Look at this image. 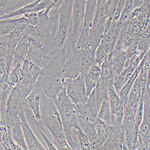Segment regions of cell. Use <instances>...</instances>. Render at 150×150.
<instances>
[{
    "instance_id": "obj_6",
    "label": "cell",
    "mask_w": 150,
    "mask_h": 150,
    "mask_svg": "<svg viewBox=\"0 0 150 150\" xmlns=\"http://www.w3.org/2000/svg\"><path fill=\"white\" fill-rule=\"evenodd\" d=\"M94 55L95 52L90 48L86 49L75 46L69 58L66 60L64 78L73 79L81 73L86 74L92 66L96 64Z\"/></svg>"
},
{
    "instance_id": "obj_33",
    "label": "cell",
    "mask_w": 150,
    "mask_h": 150,
    "mask_svg": "<svg viewBox=\"0 0 150 150\" xmlns=\"http://www.w3.org/2000/svg\"><path fill=\"white\" fill-rule=\"evenodd\" d=\"M100 67L102 70L100 78L105 81L108 84L114 83V80L115 76L112 71L108 57L105 59Z\"/></svg>"
},
{
    "instance_id": "obj_39",
    "label": "cell",
    "mask_w": 150,
    "mask_h": 150,
    "mask_svg": "<svg viewBox=\"0 0 150 150\" xmlns=\"http://www.w3.org/2000/svg\"><path fill=\"white\" fill-rule=\"evenodd\" d=\"M107 2V0H97V6H102L105 4Z\"/></svg>"
},
{
    "instance_id": "obj_4",
    "label": "cell",
    "mask_w": 150,
    "mask_h": 150,
    "mask_svg": "<svg viewBox=\"0 0 150 150\" xmlns=\"http://www.w3.org/2000/svg\"><path fill=\"white\" fill-rule=\"evenodd\" d=\"M56 108L62 121L66 141L71 149H80L73 140L72 129H78L79 126L75 105L67 96L65 86L61 90L57 99L54 101Z\"/></svg>"
},
{
    "instance_id": "obj_27",
    "label": "cell",
    "mask_w": 150,
    "mask_h": 150,
    "mask_svg": "<svg viewBox=\"0 0 150 150\" xmlns=\"http://www.w3.org/2000/svg\"><path fill=\"white\" fill-rule=\"evenodd\" d=\"M97 118L110 126L114 125L115 122V118L112 113L108 100L104 99L103 100L100 108L98 112Z\"/></svg>"
},
{
    "instance_id": "obj_41",
    "label": "cell",
    "mask_w": 150,
    "mask_h": 150,
    "mask_svg": "<svg viewBox=\"0 0 150 150\" xmlns=\"http://www.w3.org/2000/svg\"><path fill=\"white\" fill-rule=\"evenodd\" d=\"M110 1H111V0H107V2H106V3H108V4H109L110 2Z\"/></svg>"
},
{
    "instance_id": "obj_24",
    "label": "cell",
    "mask_w": 150,
    "mask_h": 150,
    "mask_svg": "<svg viewBox=\"0 0 150 150\" xmlns=\"http://www.w3.org/2000/svg\"><path fill=\"white\" fill-rule=\"evenodd\" d=\"M110 84H108L105 81L100 78L99 81H98L96 85V88L93 90L94 93L96 105L98 111L99 110L100 108L101 104L104 99H107L109 100L108 94V86Z\"/></svg>"
},
{
    "instance_id": "obj_16",
    "label": "cell",
    "mask_w": 150,
    "mask_h": 150,
    "mask_svg": "<svg viewBox=\"0 0 150 150\" xmlns=\"http://www.w3.org/2000/svg\"><path fill=\"white\" fill-rule=\"evenodd\" d=\"M76 111L78 120L83 121H88L94 123L97 117L98 111L96 107L93 91L85 103L76 105Z\"/></svg>"
},
{
    "instance_id": "obj_15",
    "label": "cell",
    "mask_w": 150,
    "mask_h": 150,
    "mask_svg": "<svg viewBox=\"0 0 150 150\" xmlns=\"http://www.w3.org/2000/svg\"><path fill=\"white\" fill-rule=\"evenodd\" d=\"M124 141L122 124L115 123L112 125L107 139L101 147L102 150H122Z\"/></svg>"
},
{
    "instance_id": "obj_12",
    "label": "cell",
    "mask_w": 150,
    "mask_h": 150,
    "mask_svg": "<svg viewBox=\"0 0 150 150\" xmlns=\"http://www.w3.org/2000/svg\"><path fill=\"white\" fill-rule=\"evenodd\" d=\"M44 96L42 90L39 87L34 86L33 90L25 99L21 108L27 119L33 121L34 118L41 120L40 103L42 97Z\"/></svg>"
},
{
    "instance_id": "obj_32",
    "label": "cell",
    "mask_w": 150,
    "mask_h": 150,
    "mask_svg": "<svg viewBox=\"0 0 150 150\" xmlns=\"http://www.w3.org/2000/svg\"><path fill=\"white\" fill-rule=\"evenodd\" d=\"M33 121L35 124V126L36 127L37 131L39 132L40 136L42 137V139L44 140L45 142L47 145V146L49 148L48 149H51V150L58 149V148L55 145L54 142H52V141L51 140V139H50L49 136H48L47 132H46V130L43 127V125L42 122V120L34 118L33 120Z\"/></svg>"
},
{
    "instance_id": "obj_40",
    "label": "cell",
    "mask_w": 150,
    "mask_h": 150,
    "mask_svg": "<svg viewBox=\"0 0 150 150\" xmlns=\"http://www.w3.org/2000/svg\"><path fill=\"white\" fill-rule=\"evenodd\" d=\"M0 126H3L1 119V108H0Z\"/></svg>"
},
{
    "instance_id": "obj_20",
    "label": "cell",
    "mask_w": 150,
    "mask_h": 150,
    "mask_svg": "<svg viewBox=\"0 0 150 150\" xmlns=\"http://www.w3.org/2000/svg\"><path fill=\"white\" fill-rule=\"evenodd\" d=\"M79 126L86 134L90 142V150H98L100 149L102 145L100 143L99 137L95 129L94 124L88 121H83L81 120H78Z\"/></svg>"
},
{
    "instance_id": "obj_14",
    "label": "cell",
    "mask_w": 150,
    "mask_h": 150,
    "mask_svg": "<svg viewBox=\"0 0 150 150\" xmlns=\"http://www.w3.org/2000/svg\"><path fill=\"white\" fill-rule=\"evenodd\" d=\"M28 24L30 23H23L20 25L10 34L0 35V42L4 45L6 49L7 67L9 71H11V64L13 63L16 47L22 37L25 29Z\"/></svg>"
},
{
    "instance_id": "obj_2",
    "label": "cell",
    "mask_w": 150,
    "mask_h": 150,
    "mask_svg": "<svg viewBox=\"0 0 150 150\" xmlns=\"http://www.w3.org/2000/svg\"><path fill=\"white\" fill-rule=\"evenodd\" d=\"M66 60V51L63 47L54 56L41 62V70L34 86L40 88L44 96L54 102L64 88Z\"/></svg>"
},
{
    "instance_id": "obj_13",
    "label": "cell",
    "mask_w": 150,
    "mask_h": 150,
    "mask_svg": "<svg viewBox=\"0 0 150 150\" xmlns=\"http://www.w3.org/2000/svg\"><path fill=\"white\" fill-rule=\"evenodd\" d=\"M150 102H144L143 118L139 125L133 150L150 149Z\"/></svg>"
},
{
    "instance_id": "obj_38",
    "label": "cell",
    "mask_w": 150,
    "mask_h": 150,
    "mask_svg": "<svg viewBox=\"0 0 150 150\" xmlns=\"http://www.w3.org/2000/svg\"><path fill=\"white\" fill-rule=\"evenodd\" d=\"M24 17L26 18L29 22V23L33 26H35L38 24L39 19L37 16V13L34 12H28L23 14Z\"/></svg>"
},
{
    "instance_id": "obj_11",
    "label": "cell",
    "mask_w": 150,
    "mask_h": 150,
    "mask_svg": "<svg viewBox=\"0 0 150 150\" xmlns=\"http://www.w3.org/2000/svg\"><path fill=\"white\" fill-rule=\"evenodd\" d=\"M64 86L67 96L76 105L85 103L88 97L86 96L83 74H79L73 79L66 78Z\"/></svg>"
},
{
    "instance_id": "obj_3",
    "label": "cell",
    "mask_w": 150,
    "mask_h": 150,
    "mask_svg": "<svg viewBox=\"0 0 150 150\" xmlns=\"http://www.w3.org/2000/svg\"><path fill=\"white\" fill-rule=\"evenodd\" d=\"M36 81L31 78L22 77L18 83L11 90L6 105L4 126L11 130L21 111L25 99L33 90Z\"/></svg>"
},
{
    "instance_id": "obj_30",
    "label": "cell",
    "mask_w": 150,
    "mask_h": 150,
    "mask_svg": "<svg viewBox=\"0 0 150 150\" xmlns=\"http://www.w3.org/2000/svg\"><path fill=\"white\" fill-rule=\"evenodd\" d=\"M1 133V139L0 141L1 145L6 150H22L21 147L15 143L14 140L12 138L11 130L6 129Z\"/></svg>"
},
{
    "instance_id": "obj_10",
    "label": "cell",
    "mask_w": 150,
    "mask_h": 150,
    "mask_svg": "<svg viewBox=\"0 0 150 150\" xmlns=\"http://www.w3.org/2000/svg\"><path fill=\"white\" fill-rule=\"evenodd\" d=\"M136 113L127 105L124 106L122 119L124 141L122 149L133 150V147L136 142L139 128L136 126L135 122Z\"/></svg>"
},
{
    "instance_id": "obj_29",
    "label": "cell",
    "mask_w": 150,
    "mask_h": 150,
    "mask_svg": "<svg viewBox=\"0 0 150 150\" xmlns=\"http://www.w3.org/2000/svg\"><path fill=\"white\" fill-rule=\"evenodd\" d=\"M41 67L27 59H25L22 67V76L30 77L37 80L39 76Z\"/></svg>"
},
{
    "instance_id": "obj_35",
    "label": "cell",
    "mask_w": 150,
    "mask_h": 150,
    "mask_svg": "<svg viewBox=\"0 0 150 150\" xmlns=\"http://www.w3.org/2000/svg\"><path fill=\"white\" fill-rule=\"evenodd\" d=\"M73 131L78 137L79 141V146L80 149L90 150V142L86 134L83 132L80 126L78 129H74Z\"/></svg>"
},
{
    "instance_id": "obj_1",
    "label": "cell",
    "mask_w": 150,
    "mask_h": 150,
    "mask_svg": "<svg viewBox=\"0 0 150 150\" xmlns=\"http://www.w3.org/2000/svg\"><path fill=\"white\" fill-rule=\"evenodd\" d=\"M51 10V7H47L37 12L38 24L35 26L32 25L31 33L28 35L30 46L42 52L45 55L43 59H48L54 56L62 49L59 47L57 40L58 27V10H54L52 14L49 16Z\"/></svg>"
},
{
    "instance_id": "obj_22",
    "label": "cell",
    "mask_w": 150,
    "mask_h": 150,
    "mask_svg": "<svg viewBox=\"0 0 150 150\" xmlns=\"http://www.w3.org/2000/svg\"><path fill=\"white\" fill-rule=\"evenodd\" d=\"M37 0H0V16L10 14Z\"/></svg>"
},
{
    "instance_id": "obj_26",
    "label": "cell",
    "mask_w": 150,
    "mask_h": 150,
    "mask_svg": "<svg viewBox=\"0 0 150 150\" xmlns=\"http://www.w3.org/2000/svg\"><path fill=\"white\" fill-rule=\"evenodd\" d=\"M11 133L12 138H13L14 141H15L16 144L21 147L22 149H29L27 145L25 140L23 130L21 126V118L19 116L18 117L14 126L11 130Z\"/></svg>"
},
{
    "instance_id": "obj_25",
    "label": "cell",
    "mask_w": 150,
    "mask_h": 150,
    "mask_svg": "<svg viewBox=\"0 0 150 150\" xmlns=\"http://www.w3.org/2000/svg\"><path fill=\"white\" fill-rule=\"evenodd\" d=\"M6 58L7 53L6 47L0 42V88L1 89L3 88L5 85L10 72L7 67Z\"/></svg>"
},
{
    "instance_id": "obj_21",
    "label": "cell",
    "mask_w": 150,
    "mask_h": 150,
    "mask_svg": "<svg viewBox=\"0 0 150 150\" xmlns=\"http://www.w3.org/2000/svg\"><path fill=\"white\" fill-rule=\"evenodd\" d=\"M149 57V50L146 53L144 57L143 58V59H142V61L139 63V66L137 67V68L135 69V70L132 74L130 78L128 79V81L126 82V83H125V85L123 86L121 90L118 93V94L120 98L123 102V103H124L125 105H126L127 103V99H128V95H129V91L132 88V86L135 79H136L137 76H138V74H139L141 69L144 66L146 59Z\"/></svg>"
},
{
    "instance_id": "obj_31",
    "label": "cell",
    "mask_w": 150,
    "mask_h": 150,
    "mask_svg": "<svg viewBox=\"0 0 150 150\" xmlns=\"http://www.w3.org/2000/svg\"><path fill=\"white\" fill-rule=\"evenodd\" d=\"M23 63H18L14 65V68L10 72L6 83L11 86L15 87L22 79V67Z\"/></svg>"
},
{
    "instance_id": "obj_18",
    "label": "cell",
    "mask_w": 150,
    "mask_h": 150,
    "mask_svg": "<svg viewBox=\"0 0 150 150\" xmlns=\"http://www.w3.org/2000/svg\"><path fill=\"white\" fill-rule=\"evenodd\" d=\"M31 27L32 25L30 24H28L26 27L22 37L16 47L13 59L14 65L18 63H23L25 59L26 58L30 46L28 35L31 33Z\"/></svg>"
},
{
    "instance_id": "obj_17",
    "label": "cell",
    "mask_w": 150,
    "mask_h": 150,
    "mask_svg": "<svg viewBox=\"0 0 150 150\" xmlns=\"http://www.w3.org/2000/svg\"><path fill=\"white\" fill-rule=\"evenodd\" d=\"M19 116L21 118V126L23 130L25 140L29 149L31 150H45V148L37 139L36 136L32 131L23 111H20Z\"/></svg>"
},
{
    "instance_id": "obj_37",
    "label": "cell",
    "mask_w": 150,
    "mask_h": 150,
    "mask_svg": "<svg viewBox=\"0 0 150 150\" xmlns=\"http://www.w3.org/2000/svg\"><path fill=\"white\" fill-rule=\"evenodd\" d=\"M108 57V55L105 52L102 46L99 45L96 50L94 58H95V63L96 64L101 66L102 64L105 61V59Z\"/></svg>"
},
{
    "instance_id": "obj_8",
    "label": "cell",
    "mask_w": 150,
    "mask_h": 150,
    "mask_svg": "<svg viewBox=\"0 0 150 150\" xmlns=\"http://www.w3.org/2000/svg\"><path fill=\"white\" fill-rule=\"evenodd\" d=\"M109 5L108 3L102 6H97L89 33L90 47L96 52L105 34V25L108 17Z\"/></svg>"
},
{
    "instance_id": "obj_7",
    "label": "cell",
    "mask_w": 150,
    "mask_h": 150,
    "mask_svg": "<svg viewBox=\"0 0 150 150\" xmlns=\"http://www.w3.org/2000/svg\"><path fill=\"white\" fill-rule=\"evenodd\" d=\"M86 2V0H74V1L70 29L66 40H67L68 43L64 45H66L64 46H67L68 47V51L66 52V59L69 58L73 49L78 43L84 18Z\"/></svg>"
},
{
    "instance_id": "obj_5",
    "label": "cell",
    "mask_w": 150,
    "mask_h": 150,
    "mask_svg": "<svg viewBox=\"0 0 150 150\" xmlns=\"http://www.w3.org/2000/svg\"><path fill=\"white\" fill-rule=\"evenodd\" d=\"M44 97L45 102L43 103V109L46 115H41L43 124L52 135L54 144L58 149L71 150L65 137L62 121L54 102Z\"/></svg>"
},
{
    "instance_id": "obj_36",
    "label": "cell",
    "mask_w": 150,
    "mask_h": 150,
    "mask_svg": "<svg viewBox=\"0 0 150 150\" xmlns=\"http://www.w3.org/2000/svg\"><path fill=\"white\" fill-rule=\"evenodd\" d=\"M101 72V67L97 64H94L90 68L88 72L85 74L86 75V76L89 78H90L91 80L97 83L100 78Z\"/></svg>"
},
{
    "instance_id": "obj_28",
    "label": "cell",
    "mask_w": 150,
    "mask_h": 150,
    "mask_svg": "<svg viewBox=\"0 0 150 150\" xmlns=\"http://www.w3.org/2000/svg\"><path fill=\"white\" fill-rule=\"evenodd\" d=\"M94 124L99 137L100 143L102 145H103L109 134L112 126L106 124L97 117L95 120Z\"/></svg>"
},
{
    "instance_id": "obj_19",
    "label": "cell",
    "mask_w": 150,
    "mask_h": 150,
    "mask_svg": "<svg viewBox=\"0 0 150 150\" xmlns=\"http://www.w3.org/2000/svg\"><path fill=\"white\" fill-rule=\"evenodd\" d=\"M121 25L118 22L112 23L110 28L105 33L100 45L108 55L114 49L120 32Z\"/></svg>"
},
{
    "instance_id": "obj_23",
    "label": "cell",
    "mask_w": 150,
    "mask_h": 150,
    "mask_svg": "<svg viewBox=\"0 0 150 150\" xmlns=\"http://www.w3.org/2000/svg\"><path fill=\"white\" fill-rule=\"evenodd\" d=\"M23 23H29L28 21L24 16L20 18L10 19V18L0 20V35L10 34L17 27Z\"/></svg>"
},
{
    "instance_id": "obj_9",
    "label": "cell",
    "mask_w": 150,
    "mask_h": 150,
    "mask_svg": "<svg viewBox=\"0 0 150 150\" xmlns=\"http://www.w3.org/2000/svg\"><path fill=\"white\" fill-rule=\"evenodd\" d=\"M74 1V0H63L58 10V27L57 40L60 49L64 47L70 31Z\"/></svg>"
},
{
    "instance_id": "obj_34",
    "label": "cell",
    "mask_w": 150,
    "mask_h": 150,
    "mask_svg": "<svg viewBox=\"0 0 150 150\" xmlns=\"http://www.w3.org/2000/svg\"><path fill=\"white\" fill-rule=\"evenodd\" d=\"M133 10V0H127L117 22L119 24L122 25L127 22L132 15Z\"/></svg>"
}]
</instances>
